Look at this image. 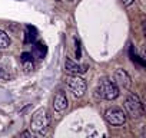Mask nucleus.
Listing matches in <instances>:
<instances>
[{
  "mask_svg": "<svg viewBox=\"0 0 146 138\" xmlns=\"http://www.w3.org/2000/svg\"><path fill=\"white\" fill-rule=\"evenodd\" d=\"M49 125H50V115H49L47 109L46 108H39L32 117L30 131H33L35 134L43 135V134H46Z\"/></svg>",
  "mask_w": 146,
  "mask_h": 138,
  "instance_id": "nucleus-1",
  "label": "nucleus"
},
{
  "mask_svg": "<svg viewBox=\"0 0 146 138\" xmlns=\"http://www.w3.org/2000/svg\"><path fill=\"white\" fill-rule=\"evenodd\" d=\"M119 94H120L119 86H117L113 81H110V79H108V78H103V79L99 82L98 88H96V95H98L99 98H105V99H108V101L116 99V98L119 96Z\"/></svg>",
  "mask_w": 146,
  "mask_h": 138,
  "instance_id": "nucleus-2",
  "label": "nucleus"
},
{
  "mask_svg": "<svg viewBox=\"0 0 146 138\" xmlns=\"http://www.w3.org/2000/svg\"><path fill=\"white\" fill-rule=\"evenodd\" d=\"M66 85H67V89L72 92V95L75 98L83 96L86 89H88L86 81L76 74H70V75L66 76Z\"/></svg>",
  "mask_w": 146,
  "mask_h": 138,
  "instance_id": "nucleus-3",
  "label": "nucleus"
},
{
  "mask_svg": "<svg viewBox=\"0 0 146 138\" xmlns=\"http://www.w3.org/2000/svg\"><path fill=\"white\" fill-rule=\"evenodd\" d=\"M125 112L130 118H140L145 114L143 104L136 94H129L125 99Z\"/></svg>",
  "mask_w": 146,
  "mask_h": 138,
  "instance_id": "nucleus-4",
  "label": "nucleus"
},
{
  "mask_svg": "<svg viewBox=\"0 0 146 138\" xmlns=\"http://www.w3.org/2000/svg\"><path fill=\"white\" fill-rule=\"evenodd\" d=\"M126 112L117 107H110L105 111V118L110 125H123L126 122Z\"/></svg>",
  "mask_w": 146,
  "mask_h": 138,
  "instance_id": "nucleus-5",
  "label": "nucleus"
},
{
  "mask_svg": "<svg viewBox=\"0 0 146 138\" xmlns=\"http://www.w3.org/2000/svg\"><path fill=\"white\" fill-rule=\"evenodd\" d=\"M113 82L119 86V89H130L132 86V78L127 74V71L119 68L113 74Z\"/></svg>",
  "mask_w": 146,
  "mask_h": 138,
  "instance_id": "nucleus-6",
  "label": "nucleus"
},
{
  "mask_svg": "<svg viewBox=\"0 0 146 138\" xmlns=\"http://www.w3.org/2000/svg\"><path fill=\"white\" fill-rule=\"evenodd\" d=\"M64 68L66 71L70 72V74H76V75H80V74H85L88 71V66L86 65H80L75 60H72L70 58H66L64 60Z\"/></svg>",
  "mask_w": 146,
  "mask_h": 138,
  "instance_id": "nucleus-7",
  "label": "nucleus"
},
{
  "mask_svg": "<svg viewBox=\"0 0 146 138\" xmlns=\"http://www.w3.org/2000/svg\"><path fill=\"white\" fill-rule=\"evenodd\" d=\"M67 107H69V99H67L66 94H64L63 91H59V92L54 95V98H53V108H54V111L62 112V111H64Z\"/></svg>",
  "mask_w": 146,
  "mask_h": 138,
  "instance_id": "nucleus-8",
  "label": "nucleus"
},
{
  "mask_svg": "<svg viewBox=\"0 0 146 138\" xmlns=\"http://www.w3.org/2000/svg\"><path fill=\"white\" fill-rule=\"evenodd\" d=\"M10 45H12V39H10V36H9L5 30L0 29V50L9 49Z\"/></svg>",
  "mask_w": 146,
  "mask_h": 138,
  "instance_id": "nucleus-9",
  "label": "nucleus"
},
{
  "mask_svg": "<svg viewBox=\"0 0 146 138\" xmlns=\"http://www.w3.org/2000/svg\"><path fill=\"white\" fill-rule=\"evenodd\" d=\"M20 137H29V138H33V132L32 131H25L20 134Z\"/></svg>",
  "mask_w": 146,
  "mask_h": 138,
  "instance_id": "nucleus-10",
  "label": "nucleus"
},
{
  "mask_svg": "<svg viewBox=\"0 0 146 138\" xmlns=\"http://www.w3.org/2000/svg\"><path fill=\"white\" fill-rule=\"evenodd\" d=\"M120 2H122L125 6H130V5H133L135 0H120Z\"/></svg>",
  "mask_w": 146,
  "mask_h": 138,
  "instance_id": "nucleus-11",
  "label": "nucleus"
},
{
  "mask_svg": "<svg viewBox=\"0 0 146 138\" xmlns=\"http://www.w3.org/2000/svg\"><path fill=\"white\" fill-rule=\"evenodd\" d=\"M0 78H3V71H2V68H0Z\"/></svg>",
  "mask_w": 146,
  "mask_h": 138,
  "instance_id": "nucleus-12",
  "label": "nucleus"
},
{
  "mask_svg": "<svg viewBox=\"0 0 146 138\" xmlns=\"http://www.w3.org/2000/svg\"><path fill=\"white\" fill-rule=\"evenodd\" d=\"M69 2H73V0H69Z\"/></svg>",
  "mask_w": 146,
  "mask_h": 138,
  "instance_id": "nucleus-13",
  "label": "nucleus"
}]
</instances>
